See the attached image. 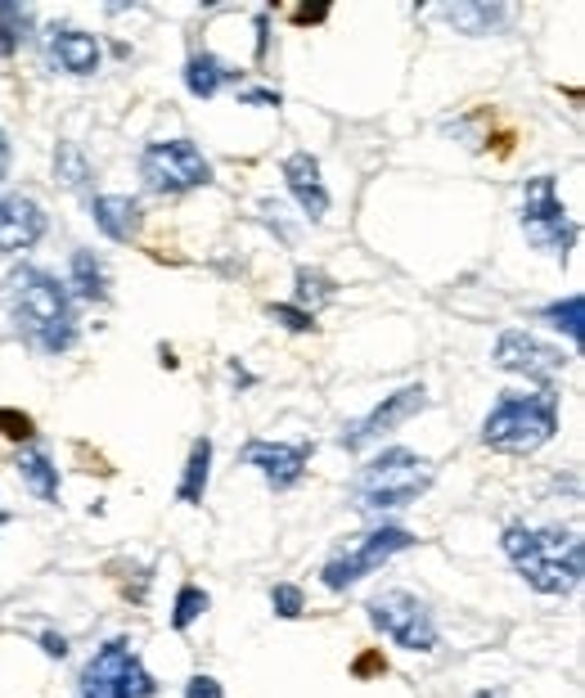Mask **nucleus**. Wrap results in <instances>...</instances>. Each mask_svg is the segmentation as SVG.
<instances>
[{
	"mask_svg": "<svg viewBox=\"0 0 585 698\" xmlns=\"http://www.w3.org/2000/svg\"><path fill=\"white\" fill-rule=\"evenodd\" d=\"M5 311L19 334L46 356H63L77 343V307L72 293L41 267H14L5 275Z\"/></svg>",
	"mask_w": 585,
	"mask_h": 698,
	"instance_id": "f257e3e1",
	"label": "nucleus"
},
{
	"mask_svg": "<svg viewBox=\"0 0 585 698\" xmlns=\"http://www.w3.org/2000/svg\"><path fill=\"white\" fill-rule=\"evenodd\" d=\"M504 559L518 568V577L536 595H572L585 572V545L568 528H532L509 523L500 532Z\"/></svg>",
	"mask_w": 585,
	"mask_h": 698,
	"instance_id": "f03ea898",
	"label": "nucleus"
},
{
	"mask_svg": "<svg viewBox=\"0 0 585 698\" xmlns=\"http://www.w3.org/2000/svg\"><path fill=\"white\" fill-rule=\"evenodd\" d=\"M559 433V392L536 388V392H500L496 406L482 419V447L500 456H532Z\"/></svg>",
	"mask_w": 585,
	"mask_h": 698,
	"instance_id": "7ed1b4c3",
	"label": "nucleus"
},
{
	"mask_svg": "<svg viewBox=\"0 0 585 698\" xmlns=\"http://www.w3.org/2000/svg\"><path fill=\"white\" fill-rule=\"evenodd\" d=\"M437 483L432 460L406 451V447H387L383 456H374L356 477H351V505L360 513H387V509H406L415 505L428 487Z\"/></svg>",
	"mask_w": 585,
	"mask_h": 698,
	"instance_id": "20e7f679",
	"label": "nucleus"
},
{
	"mask_svg": "<svg viewBox=\"0 0 585 698\" xmlns=\"http://www.w3.org/2000/svg\"><path fill=\"white\" fill-rule=\"evenodd\" d=\"M410 545H419V536L410 528H396V523H379V528L360 532V536H347L334 555L324 559V568H320L324 591H334V595L351 591L360 577H370L374 568H383L396 555H406Z\"/></svg>",
	"mask_w": 585,
	"mask_h": 698,
	"instance_id": "39448f33",
	"label": "nucleus"
},
{
	"mask_svg": "<svg viewBox=\"0 0 585 698\" xmlns=\"http://www.w3.org/2000/svg\"><path fill=\"white\" fill-rule=\"evenodd\" d=\"M77 698H158V681L127 636L99 644L77 676Z\"/></svg>",
	"mask_w": 585,
	"mask_h": 698,
	"instance_id": "423d86ee",
	"label": "nucleus"
},
{
	"mask_svg": "<svg viewBox=\"0 0 585 698\" xmlns=\"http://www.w3.org/2000/svg\"><path fill=\"white\" fill-rule=\"evenodd\" d=\"M140 180L154 194H190L212 186V163L194 140H154L140 154Z\"/></svg>",
	"mask_w": 585,
	"mask_h": 698,
	"instance_id": "0eeeda50",
	"label": "nucleus"
},
{
	"mask_svg": "<svg viewBox=\"0 0 585 698\" xmlns=\"http://www.w3.org/2000/svg\"><path fill=\"white\" fill-rule=\"evenodd\" d=\"M365 613H370V627L383 640H392L396 649L432 653L437 640H442V631H437V622H432V608L410 591H383L365 604Z\"/></svg>",
	"mask_w": 585,
	"mask_h": 698,
	"instance_id": "6e6552de",
	"label": "nucleus"
},
{
	"mask_svg": "<svg viewBox=\"0 0 585 698\" xmlns=\"http://www.w3.org/2000/svg\"><path fill=\"white\" fill-rule=\"evenodd\" d=\"M523 235L532 248L550 252V257H563L572 252L576 244V222L568 216L563 199H559V186L554 176H532L523 186Z\"/></svg>",
	"mask_w": 585,
	"mask_h": 698,
	"instance_id": "1a4fd4ad",
	"label": "nucleus"
},
{
	"mask_svg": "<svg viewBox=\"0 0 585 698\" xmlns=\"http://www.w3.org/2000/svg\"><path fill=\"white\" fill-rule=\"evenodd\" d=\"M491 365H496V370H509V375H523L527 383L550 388V379L568 370V352L536 339L532 329H504V334L496 339Z\"/></svg>",
	"mask_w": 585,
	"mask_h": 698,
	"instance_id": "9d476101",
	"label": "nucleus"
},
{
	"mask_svg": "<svg viewBox=\"0 0 585 698\" xmlns=\"http://www.w3.org/2000/svg\"><path fill=\"white\" fill-rule=\"evenodd\" d=\"M423 406H428V388H423V383L401 388V392L383 397L379 406H374L370 415H365V419L347 424V428L338 433V447H343V451H360V447H370V442H379V437H387L392 428H401L410 415H419Z\"/></svg>",
	"mask_w": 585,
	"mask_h": 698,
	"instance_id": "9b49d317",
	"label": "nucleus"
},
{
	"mask_svg": "<svg viewBox=\"0 0 585 698\" xmlns=\"http://www.w3.org/2000/svg\"><path fill=\"white\" fill-rule=\"evenodd\" d=\"M239 460L248 469H258L266 477V487L288 492L307 477V460H311V442H266V437H252L239 451Z\"/></svg>",
	"mask_w": 585,
	"mask_h": 698,
	"instance_id": "f8f14e48",
	"label": "nucleus"
},
{
	"mask_svg": "<svg viewBox=\"0 0 585 698\" xmlns=\"http://www.w3.org/2000/svg\"><path fill=\"white\" fill-rule=\"evenodd\" d=\"M46 208L27 194H0V252H27L46 239Z\"/></svg>",
	"mask_w": 585,
	"mask_h": 698,
	"instance_id": "ddd939ff",
	"label": "nucleus"
},
{
	"mask_svg": "<svg viewBox=\"0 0 585 698\" xmlns=\"http://www.w3.org/2000/svg\"><path fill=\"white\" fill-rule=\"evenodd\" d=\"M46 50H50V63L68 78H95L99 72V36L86 32V27H50L46 36Z\"/></svg>",
	"mask_w": 585,
	"mask_h": 698,
	"instance_id": "4468645a",
	"label": "nucleus"
},
{
	"mask_svg": "<svg viewBox=\"0 0 585 698\" xmlns=\"http://www.w3.org/2000/svg\"><path fill=\"white\" fill-rule=\"evenodd\" d=\"M284 180H288V194L298 199L307 222H324L329 216V190H324V176H320V158L298 150L284 158Z\"/></svg>",
	"mask_w": 585,
	"mask_h": 698,
	"instance_id": "2eb2a0df",
	"label": "nucleus"
},
{
	"mask_svg": "<svg viewBox=\"0 0 585 698\" xmlns=\"http://www.w3.org/2000/svg\"><path fill=\"white\" fill-rule=\"evenodd\" d=\"M91 216H95L99 235L114 239V244H131L140 235V226H144V208L131 194H99V199H91Z\"/></svg>",
	"mask_w": 585,
	"mask_h": 698,
	"instance_id": "dca6fc26",
	"label": "nucleus"
},
{
	"mask_svg": "<svg viewBox=\"0 0 585 698\" xmlns=\"http://www.w3.org/2000/svg\"><path fill=\"white\" fill-rule=\"evenodd\" d=\"M19 477H23V487L36 500L59 505V469H55V460H50L46 447H23L19 451Z\"/></svg>",
	"mask_w": 585,
	"mask_h": 698,
	"instance_id": "f3484780",
	"label": "nucleus"
},
{
	"mask_svg": "<svg viewBox=\"0 0 585 698\" xmlns=\"http://www.w3.org/2000/svg\"><path fill=\"white\" fill-rule=\"evenodd\" d=\"M63 288H72L82 303H108V267L91 248H77L72 262H68V284Z\"/></svg>",
	"mask_w": 585,
	"mask_h": 698,
	"instance_id": "a211bd4d",
	"label": "nucleus"
},
{
	"mask_svg": "<svg viewBox=\"0 0 585 698\" xmlns=\"http://www.w3.org/2000/svg\"><path fill=\"white\" fill-rule=\"evenodd\" d=\"M235 78H239V72H235L230 63H222L212 50L190 55V63H186V91L199 95V99H212L216 91H222L226 82H235Z\"/></svg>",
	"mask_w": 585,
	"mask_h": 698,
	"instance_id": "6ab92c4d",
	"label": "nucleus"
},
{
	"mask_svg": "<svg viewBox=\"0 0 585 698\" xmlns=\"http://www.w3.org/2000/svg\"><path fill=\"white\" fill-rule=\"evenodd\" d=\"M338 298V280L324 275L320 267H298V275H292V307H302L315 316V307L334 303Z\"/></svg>",
	"mask_w": 585,
	"mask_h": 698,
	"instance_id": "aec40b11",
	"label": "nucleus"
},
{
	"mask_svg": "<svg viewBox=\"0 0 585 698\" xmlns=\"http://www.w3.org/2000/svg\"><path fill=\"white\" fill-rule=\"evenodd\" d=\"M207 477H212V437H199V442L190 447V460H186V473H180L176 496L186 500V505H203Z\"/></svg>",
	"mask_w": 585,
	"mask_h": 698,
	"instance_id": "412c9836",
	"label": "nucleus"
},
{
	"mask_svg": "<svg viewBox=\"0 0 585 698\" xmlns=\"http://www.w3.org/2000/svg\"><path fill=\"white\" fill-rule=\"evenodd\" d=\"M442 19H446L455 32H464V36H491V32L509 19V10H504V5H446Z\"/></svg>",
	"mask_w": 585,
	"mask_h": 698,
	"instance_id": "4be33fe9",
	"label": "nucleus"
},
{
	"mask_svg": "<svg viewBox=\"0 0 585 698\" xmlns=\"http://www.w3.org/2000/svg\"><path fill=\"white\" fill-rule=\"evenodd\" d=\"M207 608H212V595L203 591V585H194V581L180 585V591H176V604H171V631L186 636Z\"/></svg>",
	"mask_w": 585,
	"mask_h": 698,
	"instance_id": "5701e85b",
	"label": "nucleus"
},
{
	"mask_svg": "<svg viewBox=\"0 0 585 698\" xmlns=\"http://www.w3.org/2000/svg\"><path fill=\"white\" fill-rule=\"evenodd\" d=\"M27 32H32V14L23 5L0 0V59H14L19 46L27 42Z\"/></svg>",
	"mask_w": 585,
	"mask_h": 698,
	"instance_id": "b1692460",
	"label": "nucleus"
},
{
	"mask_svg": "<svg viewBox=\"0 0 585 698\" xmlns=\"http://www.w3.org/2000/svg\"><path fill=\"white\" fill-rule=\"evenodd\" d=\"M581 307H585L581 293H568V298H559V303H550V307H540V320H550L559 334H568V339L581 347Z\"/></svg>",
	"mask_w": 585,
	"mask_h": 698,
	"instance_id": "393cba45",
	"label": "nucleus"
},
{
	"mask_svg": "<svg viewBox=\"0 0 585 698\" xmlns=\"http://www.w3.org/2000/svg\"><path fill=\"white\" fill-rule=\"evenodd\" d=\"M55 176L63 180L68 190H82L86 180H91V167H86V158L72 150V144H59V154H55Z\"/></svg>",
	"mask_w": 585,
	"mask_h": 698,
	"instance_id": "a878e982",
	"label": "nucleus"
},
{
	"mask_svg": "<svg viewBox=\"0 0 585 698\" xmlns=\"http://www.w3.org/2000/svg\"><path fill=\"white\" fill-rule=\"evenodd\" d=\"M271 608H275V617H284V622L302 617V613H307V595H302V585H292V581H279L275 591H271Z\"/></svg>",
	"mask_w": 585,
	"mask_h": 698,
	"instance_id": "bb28decb",
	"label": "nucleus"
},
{
	"mask_svg": "<svg viewBox=\"0 0 585 698\" xmlns=\"http://www.w3.org/2000/svg\"><path fill=\"white\" fill-rule=\"evenodd\" d=\"M266 316H271L275 324H284L288 334H315V316L302 311V307H292V303H271Z\"/></svg>",
	"mask_w": 585,
	"mask_h": 698,
	"instance_id": "cd10ccee",
	"label": "nucleus"
},
{
	"mask_svg": "<svg viewBox=\"0 0 585 698\" xmlns=\"http://www.w3.org/2000/svg\"><path fill=\"white\" fill-rule=\"evenodd\" d=\"M0 437H10V442H32L36 424L23 411H0Z\"/></svg>",
	"mask_w": 585,
	"mask_h": 698,
	"instance_id": "c85d7f7f",
	"label": "nucleus"
},
{
	"mask_svg": "<svg viewBox=\"0 0 585 698\" xmlns=\"http://www.w3.org/2000/svg\"><path fill=\"white\" fill-rule=\"evenodd\" d=\"M186 698H226V689H222V681H216V676L194 672V676L186 681Z\"/></svg>",
	"mask_w": 585,
	"mask_h": 698,
	"instance_id": "c756f323",
	"label": "nucleus"
},
{
	"mask_svg": "<svg viewBox=\"0 0 585 698\" xmlns=\"http://www.w3.org/2000/svg\"><path fill=\"white\" fill-rule=\"evenodd\" d=\"M239 104H266V108H279L284 99H279V91H262V86H248V91H239Z\"/></svg>",
	"mask_w": 585,
	"mask_h": 698,
	"instance_id": "7c9ffc66",
	"label": "nucleus"
},
{
	"mask_svg": "<svg viewBox=\"0 0 585 698\" xmlns=\"http://www.w3.org/2000/svg\"><path fill=\"white\" fill-rule=\"evenodd\" d=\"M41 649H46V658H68V640H63V636H55V631H46V636H41Z\"/></svg>",
	"mask_w": 585,
	"mask_h": 698,
	"instance_id": "2f4dec72",
	"label": "nucleus"
},
{
	"mask_svg": "<svg viewBox=\"0 0 585 698\" xmlns=\"http://www.w3.org/2000/svg\"><path fill=\"white\" fill-rule=\"evenodd\" d=\"M266 50H271V23L266 14H258V59H266Z\"/></svg>",
	"mask_w": 585,
	"mask_h": 698,
	"instance_id": "473e14b6",
	"label": "nucleus"
},
{
	"mask_svg": "<svg viewBox=\"0 0 585 698\" xmlns=\"http://www.w3.org/2000/svg\"><path fill=\"white\" fill-rule=\"evenodd\" d=\"M10 158H14V154H10V135H5V131H0V180H5V176H10Z\"/></svg>",
	"mask_w": 585,
	"mask_h": 698,
	"instance_id": "72a5a7b5",
	"label": "nucleus"
},
{
	"mask_svg": "<svg viewBox=\"0 0 585 698\" xmlns=\"http://www.w3.org/2000/svg\"><path fill=\"white\" fill-rule=\"evenodd\" d=\"M230 375H235V383H239V388H248V383H252V375H248V370H243V365H239V360H235V365H230Z\"/></svg>",
	"mask_w": 585,
	"mask_h": 698,
	"instance_id": "f704fd0d",
	"label": "nucleus"
},
{
	"mask_svg": "<svg viewBox=\"0 0 585 698\" xmlns=\"http://www.w3.org/2000/svg\"><path fill=\"white\" fill-rule=\"evenodd\" d=\"M5 523H10V513H5V509H0V528H5Z\"/></svg>",
	"mask_w": 585,
	"mask_h": 698,
	"instance_id": "c9c22d12",
	"label": "nucleus"
}]
</instances>
